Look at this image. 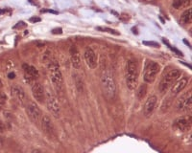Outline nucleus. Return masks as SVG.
<instances>
[{"label":"nucleus","instance_id":"f257e3e1","mask_svg":"<svg viewBox=\"0 0 192 153\" xmlns=\"http://www.w3.org/2000/svg\"><path fill=\"white\" fill-rule=\"evenodd\" d=\"M101 83L106 97L109 99H114L116 92V85H115L113 72L109 68L103 69L101 74Z\"/></svg>","mask_w":192,"mask_h":153},{"label":"nucleus","instance_id":"f03ea898","mask_svg":"<svg viewBox=\"0 0 192 153\" xmlns=\"http://www.w3.org/2000/svg\"><path fill=\"white\" fill-rule=\"evenodd\" d=\"M138 64L135 60H128L126 67V83L130 90H134L138 82Z\"/></svg>","mask_w":192,"mask_h":153},{"label":"nucleus","instance_id":"7ed1b4c3","mask_svg":"<svg viewBox=\"0 0 192 153\" xmlns=\"http://www.w3.org/2000/svg\"><path fill=\"white\" fill-rule=\"evenodd\" d=\"M45 102H46L48 110L51 112L53 116L55 118H60L61 108H60L59 101L57 99V97L55 96V94L49 88L45 90Z\"/></svg>","mask_w":192,"mask_h":153},{"label":"nucleus","instance_id":"20e7f679","mask_svg":"<svg viewBox=\"0 0 192 153\" xmlns=\"http://www.w3.org/2000/svg\"><path fill=\"white\" fill-rule=\"evenodd\" d=\"M48 68L50 70V78H51L53 85L55 86L57 91H61L62 88V84H63V79H62L61 70L59 68V64L54 59L48 65Z\"/></svg>","mask_w":192,"mask_h":153},{"label":"nucleus","instance_id":"39448f33","mask_svg":"<svg viewBox=\"0 0 192 153\" xmlns=\"http://www.w3.org/2000/svg\"><path fill=\"white\" fill-rule=\"evenodd\" d=\"M180 76H181V72L176 69H173L170 72L167 73L162 78V80L159 83V86H158V90L160 92V94H165L168 89L173 85L175 81L180 78Z\"/></svg>","mask_w":192,"mask_h":153},{"label":"nucleus","instance_id":"423d86ee","mask_svg":"<svg viewBox=\"0 0 192 153\" xmlns=\"http://www.w3.org/2000/svg\"><path fill=\"white\" fill-rule=\"evenodd\" d=\"M159 72V65L153 60H147L144 66L143 79L147 83H151L156 80V77Z\"/></svg>","mask_w":192,"mask_h":153},{"label":"nucleus","instance_id":"0eeeda50","mask_svg":"<svg viewBox=\"0 0 192 153\" xmlns=\"http://www.w3.org/2000/svg\"><path fill=\"white\" fill-rule=\"evenodd\" d=\"M40 125H41V129H42L43 133L47 136L49 139H55V138L57 137V133H56L55 126L53 125L52 120L50 119L49 116L44 115L43 117L41 118Z\"/></svg>","mask_w":192,"mask_h":153},{"label":"nucleus","instance_id":"6e6552de","mask_svg":"<svg viewBox=\"0 0 192 153\" xmlns=\"http://www.w3.org/2000/svg\"><path fill=\"white\" fill-rule=\"evenodd\" d=\"M27 114H28V117L33 124L38 125L40 123L41 118H42V114H41L40 109L38 108V106L36 104L35 102H30L27 105Z\"/></svg>","mask_w":192,"mask_h":153},{"label":"nucleus","instance_id":"1a4fd4ad","mask_svg":"<svg viewBox=\"0 0 192 153\" xmlns=\"http://www.w3.org/2000/svg\"><path fill=\"white\" fill-rule=\"evenodd\" d=\"M32 95L38 103L45 101V90L39 82H34L32 85Z\"/></svg>","mask_w":192,"mask_h":153},{"label":"nucleus","instance_id":"9d476101","mask_svg":"<svg viewBox=\"0 0 192 153\" xmlns=\"http://www.w3.org/2000/svg\"><path fill=\"white\" fill-rule=\"evenodd\" d=\"M191 126V116H182L176 119L174 122V127L180 131H187Z\"/></svg>","mask_w":192,"mask_h":153},{"label":"nucleus","instance_id":"9b49d317","mask_svg":"<svg viewBox=\"0 0 192 153\" xmlns=\"http://www.w3.org/2000/svg\"><path fill=\"white\" fill-rule=\"evenodd\" d=\"M22 69L24 71V75H25V78L28 82H32V81H35L36 80L38 79V69L36 68L35 66H32V65H29L24 63L22 65Z\"/></svg>","mask_w":192,"mask_h":153},{"label":"nucleus","instance_id":"f8f14e48","mask_svg":"<svg viewBox=\"0 0 192 153\" xmlns=\"http://www.w3.org/2000/svg\"><path fill=\"white\" fill-rule=\"evenodd\" d=\"M157 99L155 95H152L150 96L148 99H146L145 103H144V106H143V113L145 115V117L149 118L154 112L155 107L157 105Z\"/></svg>","mask_w":192,"mask_h":153},{"label":"nucleus","instance_id":"ddd939ff","mask_svg":"<svg viewBox=\"0 0 192 153\" xmlns=\"http://www.w3.org/2000/svg\"><path fill=\"white\" fill-rule=\"evenodd\" d=\"M84 56H85V60L87 66L91 69H94L97 66V56H96L94 51L91 48H86L85 53H84Z\"/></svg>","mask_w":192,"mask_h":153},{"label":"nucleus","instance_id":"4468645a","mask_svg":"<svg viewBox=\"0 0 192 153\" xmlns=\"http://www.w3.org/2000/svg\"><path fill=\"white\" fill-rule=\"evenodd\" d=\"M187 82H188V80H187L186 78H182V79L176 81L174 83H173V85L170 87V88H171L170 95L174 97L176 95H178L179 93H181V92L185 88Z\"/></svg>","mask_w":192,"mask_h":153},{"label":"nucleus","instance_id":"2eb2a0df","mask_svg":"<svg viewBox=\"0 0 192 153\" xmlns=\"http://www.w3.org/2000/svg\"><path fill=\"white\" fill-rule=\"evenodd\" d=\"M13 98L18 101L20 105H24L25 102V92L19 86H13L11 89Z\"/></svg>","mask_w":192,"mask_h":153},{"label":"nucleus","instance_id":"dca6fc26","mask_svg":"<svg viewBox=\"0 0 192 153\" xmlns=\"http://www.w3.org/2000/svg\"><path fill=\"white\" fill-rule=\"evenodd\" d=\"M70 53V59H71V63L72 66L75 69H79L81 67V59H80V55H79L78 49L76 48V46L72 45L69 49Z\"/></svg>","mask_w":192,"mask_h":153},{"label":"nucleus","instance_id":"f3484780","mask_svg":"<svg viewBox=\"0 0 192 153\" xmlns=\"http://www.w3.org/2000/svg\"><path fill=\"white\" fill-rule=\"evenodd\" d=\"M192 10L188 9L184 11L181 15V22L183 24H190L192 21Z\"/></svg>","mask_w":192,"mask_h":153},{"label":"nucleus","instance_id":"a211bd4d","mask_svg":"<svg viewBox=\"0 0 192 153\" xmlns=\"http://www.w3.org/2000/svg\"><path fill=\"white\" fill-rule=\"evenodd\" d=\"M146 92H147V84L146 83H143L141 84L138 89L136 91V97L138 99H142L144 98V96L146 95Z\"/></svg>","mask_w":192,"mask_h":153},{"label":"nucleus","instance_id":"6ab92c4d","mask_svg":"<svg viewBox=\"0 0 192 153\" xmlns=\"http://www.w3.org/2000/svg\"><path fill=\"white\" fill-rule=\"evenodd\" d=\"M188 93L184 94L183 96H181V98H179V99L177 100V103H176V108L178 110H183V106H184V101H185V99H186V96H187Z\"/></svg>","mask_w":192,"mask_h":153},{"label":"nucleus","instance_id":"aec40b11","mask_svg":"<svg viewBox=\"0 0 192 153\" xmlns=\"http://www.w3.org/2000/svg\"><path fill=\"white\" fill-rule=\"evenodd\" d=\"M97 30L101 31V32H107L109 34H112V35H114V36H119V32L114 30V29H112V28H108V27H97Z\"/></svg>","mask_w":192,"mask_h":153},{"label":"nucleus","instance_id":"412c9836","mask_svg":"<svg viewBox=\"0 0 192 153\" xmlns=\"http://www.w3.org/2000/svg\"><path fill=\"white\" fill-rule=\"evenodd\" d=\"M191 103H192V100H191V93L189 91V93L187 94L186 96V99H185V101H184V106L183 108H185L186 110H190L191 109Z\"/></svg>","mask_w":192,"mask_h":153},{"label":"nucleus","instance_id":"4be33fe9","mask_svg":"<svg viewBox=\"0 0 192 153\" xmlns=\"http://www.w3.org/2000/svg\"><path fill=\"white\" fill-rule=\"evenodd\" d=\"M162 41H163L164 43H166V44L168 45V47H169V48H170V49H171V50H172V51H173V52H174V53H175L176 55H178V56H183V53H182V52H181L180 50H178L177 48H175V47H172V46L170 45V44H169V42H168V41L166 40L165 38H162Z\"/></svg>","mask_w":192,"mask_h":153},{"label":"nucleus","instance_id":"5701e85b","mask_svg":"<svg viewBox=\"0 0 192 153\" xmlns=\"http://www.w3.org/2000/svg\"><path fill=\"white\" fill-rule=\"evenodd\" d=\"M76 86H77V89H78L80 92H82L83 89H84V83H83V81L81 78H79V76H76Z\"/></svg>","mask_w":192,"mask_h":153},{"label":"nucleus","instance_id":"b1692460","mask_svg":"<svg viewBox=\"0 0 192 153\" xmlns=\"http://www.w3.org/2000/svg\"><path fill=\"white\" fill-rule=\"evenodd\" d=\"M172 6L175 9H181L183 7V2H182V0H173Z\"/></svg>","mask_w":192,"mask_h":153},{"label":"nucleus","instance_id":"393cba45","mask_svg":"<svg viewBox=\"0 0 192 153\" xmlns=\"http://www.w3.org/2000/svg\"><path fill=\"white\" fill-rule=\"evenodd\" d=\"M6 100H7L6 95H5V94H2V93H0V110H1V109H2V107L5 105V103H6Z\"/></svg>","mask_w":192,"mask_h":153},{"label":"nucleus","instance_id":"a878e982","mask_svg":"<svg viewBox=\"0 0 192 153\" xmlns=\"http://www.w3.org/2000/svg\"><path fill=\"white\" fill-rule=\"evenodd\" d=\"M143 44L146 46H150V47H155V48H158L159 44L155 41H143Z\"/></svg>","mask_w":192,"mask_h":153},{"label":"nucleus","instance_id":"bb28decb","mask_svg":"<svg viewBox=\"0 0 192 153\" xmlns=\"http://www.w3.org/2000/svg\"><path fill=\"white\" fill-rule=\"evenodd\" d=\"M26 26H27V24L25 22L19 21V22H18V23L14 26V29H20V28H24V27H26Z\"/></svg>","mask_w":192,"mask_h":153},{"label":"nucleus","instance_id":"cd10ccee","mask_svg":"<svg viewBox=\"0 0 192 153\" xmlns=\"http://www.w3.org/2000/svg\"><path fill=\"white\" fill-rule=\"evenodd\" d=\"M52 34L54 35H61L62 34V29L61 28H55L52 30Z\"/></svg>","mask_w":192,"mask_h":153},{"label":"nucleus","instance_id":"c85d7f7f","mask_svg":"<svg viewBox=\"0 0 192 153\" xmlns=\"http://www.w3.org/2000/svg\"><path fill=\"white\" fill-rule=\"evenodd\" d=\"M118 17L120 18L122 21H127V20H129L130 19V16H129V14H120Z\"/></svg>","mask_w":192,"mask_h":153},{"label":"nucleus","instance_id":"c756f323","mask_svg":"<svg viewBox=\"0 0 192 153\" xmlns=\"http://www.w3.org/2000/svg\"><path fill=\"white\" fill-rule=\"evenodd\" d=\"M6 130V127H5V124L0 120V133H3L4 131Z\"/></svg>","mask_w":192,"mask_h":153},{"label":"nucleus","instance_id":"7c9ffc66","mask_svg":"<svg viewBox=\"0 0 192 153\" xmlns=\"http://www.w3.org/2000/svg\"><path fill=\"white\" fill-rule=\"evenodd\" d=\"M183 2V7H188L191 4V0H182Z\"/></svg>","mask_w":192,"mask_h":153},{"label":"nucleus","instance_id":"2f4dec72","mask_svg":"<svg viewBox=\"0 0 192 153\" xmlns=\"http://www.w3.org/2000/svg\"><path fill=\"white\" fill-rule=\"evenodd\" d=\"M40 20H41V19L39 17H35V16L30 18V22H31V23H37V22H39Z\"/></svg>","mask_w":192,"mask_h":153},{"label":"nucleus","instance_id":"473e14b6","mask_svg":"<svg viewBox=\"0 0 192 153\" xmlns=\"http://www.w3.org/2000/svg\"><path fill=\"white\" fill-rule=\"evenodd\" d=\"M42 13H50V14H58V12L57 11H53V10H43V11H41Z\"/></svg>","mask_w":192,"mask_h":153},{"label":"nucleus","instance_id":"72a5a7b5","mask_svg":"<svg viewBox=\"0 0 192 153\" xmlns=\"http://www.w3.org/2000/svg\"><path fill=\"white\" fill-rule=\"evenodd\" d=\"M15 77H16V74H15V73H10L9 75H8V78H9L10 80L15 79Z\"/></svg>","mask_w":192,"mask_h":153},{"label":"nucleus","instance_id":"f704fd0d","mask_svg":"<svg viewBox=\"0 0 192 153\" xmlns=\"http://www.w3.org/2000/svg\"><path fill=\"white\" fill-rule=\"evenodd\" d=\"M111 13H112V14H114V15H115V16H117V17L119 16V14H117L115 11H111Z\"/></svg>","mask_w":192,"mask_h":153},{"label":"nucleus","instance_id":"c9c22d12","mask_svg":"<svg viewBox=\"0 0 192 153\" xmlns=\"http://www.w3.org/2000/svg\"><path fill=\"white\" fill-rule=\"evenodd\" d=\"M2 145H3V138L0 136V148L2 147Z\"/></svg>","mask_w":192,"mask_h":153},{"label":"nucleus","instance_id":"e433bc0d","mask_svg":"<svg viewBox=\"0 0 192 153\" xmlns=\"http://www.w3.org/2000/svg\"><path fill=\"white\" fill-rule=\"evenodd\" d=\"M183 42H184V43H185L186 45H188V46H189V47H190V44H189V42H188L187 40H185V39H184V40H183Z\"/></svg>","mask_w":192,"mask_h":153},{"label":"nucleus","instance_id":"4c0bfd02","mask_svg":"<svg viewBox=\"0 0 192 153\" xmlns=\"http://www.w3.org/2000/svg\"><path fill=\"white\" fill-rule=\"evenodd\" d=\"M159 19H160V21L162 22V23H165V21H164V19L161 17V16H159Z\"/></svg>","mask_w":192,"mask_h":153},{"label":"nucleus","instance_id":"58836bf2","mask_svg":"<svg viewBox=\"0 0 192 153\" xmlns=\"http://www.w3.org/2000/svg\"><path fill=\"white\" fill-rule=\"evenodd\" d=\"M28 1H29V2H33V0H28Z\"/></svg>","mask_w":192,"mask_h":153},{"label":"nucleus","instance_id":"ea45409f","mask_svg":"<svg viewBox=\"0 0 192 153\" xmlns=\"http://www.w3.org/2000/svg\"><path fill=\"white\" fill-rule=\"evenodd\" d=\"M0 85H1V80H0Z\"/></svg>","mask_w":192,"mask_h":153}]
</instances>
